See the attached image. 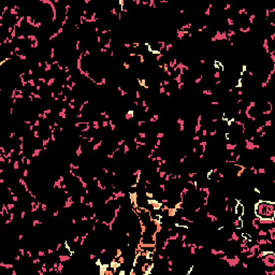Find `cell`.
<instances>
[{"label":"cell","mask_w":275,"mask_h":275,"mask_svg":"<svg viewBox=\"0 0 275 275\" xmlns=\"http://www.w3.org/2000/svg\"><path fill=\"white\" fill-rule=\"evenodd\" d=\"M274 202L259 200L255 207V213L259 218H271L274 216Z\"/></svg>","instance_id":"6da1fadb"}]
</instances>
